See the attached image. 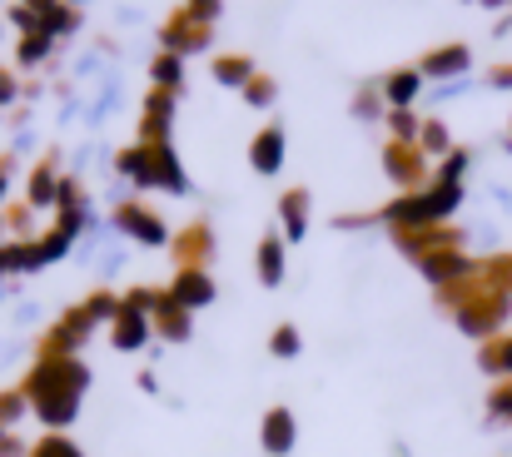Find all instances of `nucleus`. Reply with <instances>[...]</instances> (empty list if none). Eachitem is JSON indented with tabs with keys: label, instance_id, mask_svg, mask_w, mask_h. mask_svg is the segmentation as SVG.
Returning <instances> with one entry per match:
<instances>
[{
	"label": "nucleus",
	"instance_id": "nucleus-2",
	"mask_svg": "<svg viewBox=\"0 0 512 457\" xmlns=\"http://www.w3.org/2000/svg\"><path fill=\"white\" fill-rule=\"evenodd\" d=\"M294 348H299L294 328H279V333H274V353H294Z\"/></svg>",
	"mask_w": 512,
	"mask_h": 457
},
{
	"label": "nucleus",
	"instance_id": "nucleus-1",
	"mask_svg": "<svg viewBox=\"0 0 512 457\" xmlns=\"http://www.w3.org/2000/svg\"><path fill=\"white\" fill-rule=\"evenodd\" d=\"M289 443H294V418H289V413H269L264 448H269V453H289Z\"/></svg>",
	"mask_w": 512,
	"mask_h": 457
}]
</instances>
